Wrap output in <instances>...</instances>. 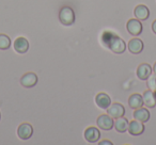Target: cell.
Returning <instances> with one entry per match:
<instances>
[{"label": "cell", "instance_id": "1", "mask_svg": "<svg viewBox=\"0 0 156 145\" xmlns=\"http://www.w3.org/2000/svg\"><path fill=\"white\" fill-rule=\"evenodd\" d=\"M59 20L64 26H72L75 22V12L71 7H64L61 8L59 12Z\"/></svg>", "mask_w": 156, "mask_h": 145}, {"label": "cell", "instance_id": "2", "mask_svg": "<svg viewBox=\"0 0 156 145\" xmlns=\"http://www.w3.org/2000/svg\"><path fill=\"white\" fill-rule=\"evenodd\" d=\"M96 124H98V127L100 129L105 130V131H109L115 126V121H113V119L109 114H102L98 117Z\"/></svg>", "mask_w": 156, "mask_h": 145}, {"label": "cell", "instance_id": "3", "mask_svg": "<svg viewBox=\"0 0 156 145\" xmlns=\"http://www.w3.org/2000/svg\"><path fill=\"white\" fill-rule=\"evenodd\" d=\"M126 29H127L128 33L132 34L133 36H138L142 33L143 27L141 24V20L137 19V18H132L126 24Z\"/></svg>", "mask_w": 156, "mask_h": 145}, {"label": "cell", "instance_id": "4", "mask_svg": "<svg viewBox=\"0 0 156 145\" xmlns=\"http://www.w3.org/2000/svg\"><path fill=\"white\" fill-rule=\"evenodd\" d=\"M108 48L115 54H123L126 50V44L121 37L115 35L112 37V40H111V42L109 43Z\"/></svg>", "mask_w": 156, "mask_h": 145}, {"label": "cell", "instance_id": "5", "mask_svg": "<svg viewBox=\"0 0 156 145\" xmlns=\"http://www.w3.org/2000/svg\"><path fill=\"white\" fill-rule=\"evenodd\" d=\"M33 134V127L29 123H22L17 128V136L20 140H29Z\"/></svg>", "mask_w": 156, "mask_h": 145}, {"label": "cell", "instance_id": "6", "mask_svg": "<svg viewBox=\"0 0 156 145\" xmlns=\"http://www.w3.org/2000/svg\"><path fill=\"white\" fill-rule=\"evenodd\" d=\"M107 114L110 115L113 119H119L121 116H124V114H125V108L123 107V105L115 102V104H111L107 108Z\"/></svg>", "mask_w": 156, "mask_h": 145}, {"label": "cell", "instance_id": "7", "mask_svg": "<svg viewBox=\"0 0 156 145\" xmlns=\"http://www.w3.org/2000/svg\"><path fill=\"white\" fill-rule=\"evenodd\" d=\"M20 82L24 88L30 89V88H33L37 83V76L34 73H31V71L30 73H26V74L22 76Z\"/></svg>", "mask_w": 156, "mask_h": 145}, {"label": "cell", "instance_id": "8", "mask_svg": "<svg viewBox=\"0 0 156 145\" xmlns=\"http://www.w3.org/2000/svg\"><path fill=\"white\" fill-rule=\"evenodd\" d=\"M152 73H153V69H152L151 65L147 64V63H142V64H140L137 67L136 74H137V77H138L140 80L145 81L151 76Z\"/></svg>", "mask_w": 156, "mask_h": 145}, {"label": "cell", "instance_id": "9", "mask_svg": "<svg viewBox=\"0 0 156 145\" xmlns=\"http://www.w3.org/2000/svg\"><path fill=\"white\" fill-rule=\"evenodd\" d=\"M127 131L129 132V134H132L134 136H140V134H142L144 132V125H143L142 122L134 119V121L129 122V124H128Z\"/></svg>", "mask_w": 156, "mask_h": 145}, {"label": "cell", "instance_id": "10", "mask_svg": "<svg viewBox=\"0 0 156 145\" xmlns=\"http://www.w3.org/2000/svg\"><path fill=\"white\" fill-rule=\"evenodd\" d=\"M101 138V132L98 128L90 126L85 130V139L89 143H96L98 142Z\"/></svg>", "mask_w": 156, "mask_h": 145}, {"label": "cell", "instance_id": "11", "mask_svg": "<svg viewBox=\"0 0 156 145\" xmlns=\"http://www.w3.org/2000/svg\"><path fill=\"white\" fill-rule=\"evenodd\" d=\"M14 49L18 54H26L29 49V42L26 37L20 36L14 42Z\"/></svg>", "mask_w": 156, "mask_h": 145}, {"label": "cell", "instance_id": "12", "mask_svg": "<svg viewBox=\"0 0 156 145\" xmlns=\"http://www.w3.org/2000/svg\"><path fill=\"white\" fill-rule=\"evenodd\" d=\"M143 42L141 41L140 39H132L129 42H128L127 48L129 50V52H132L133 54H139L140 52H142L143 50Z\"/></svg>", "mask_w": 156, "mask_h": 145}, {"label": "cell", "instance_id": "13", "mask_svg": "<svg viewBox=\"0 0 156 145\" xmlns=\"http://www.w3.org/2000/svg\"><path fill=\"white\" fill-rule=\"evenodd\" d=\"M134 15H135V17L139 20H147L150 16V10H149V8L145 7V5H139L135 8Z\"/></svg>", "mask_w": 156, "mask_h": 145}, {"label": "cell", "instance_id": "14", "mask_svg": "<svg viewBox=\"0 0 156 145\" xmlns=\"http://www.w3.org/2000/svg\"><path fill=\"white\" fill-rule=\"evenodd\" d=\"M142 99H143V105L147 108H154L156 106V98L155 95H154V92L152 90H147V91L143 92Z\"/></svg>", "mask_w": 156, "mask_h": 145}, {"label": "cell", "instance_id": "15", "mask_svg": "<svg viewBox=\"0 0 156 145\" xmlns=\"http://www.w3.org/2000/svg\"><path fill=\"white\" fill-rule=\"evenodd\" d=\"M95 102L101 109H107L111 105V98L106 93H98L95 97Z\"/></svg>", "mask_w": 156, "mask_h": 145}, {"label": "cell", "instance_id": "16", "mask_svg": "<svg viewBox=\"0 0 156 145\" xmlns=\"http://www.w3.org/2000/svg\"><path fill=\"white\" fill-rule=\"evenodd\" d=\"M134 119H137L139 122L145 123L150 119V112L147 108H138L134 111Z\"/></svg>", "mask_w": 156, "mask_h": 145}, {"label": "cell", "instance_id": "17", "mask_svg": "<svg viewBox=\"0 0 156 145\" xmlns=\"http://www.w3.org/2000/svg\"><path fill=\"white\" fill-rule=\"evenodd\" d=\"M128 106L132 109H138L141 108L143 106V99H142V95L138 93H135L133 95L129 96L128 98Z\"/></svg>", "mask_w": 156, "mask_h": 145}, {"label": "cell", "instance_id": "18", "mask_svg": "<svg viewBox=\"0 0 156 145\" xmlns=\"http://www.w3.org/2000/svg\"><path fill=\"white\" fill-rule=\"evenodd\" d=\"M128 124H129L128 119H125L124 116H121V117H119V119H115V126H113V127L115 128V130H117L118 132H120V133H124V132L127 131Z\"/></svg>", "mask_w": 156, "mask_h": 145}, {"label": "cell", "instance_id": "19", "mask_svg": "<svg viewBox=\"0 0 156 145\" xmlns=\"http://www.w3.org/2000/svg\"><path fill=\"white\" fill-rule=\"evenodd\" d=\"M11 47V39L7 34H0V50H7Z\"/></svg>", "mask_w": 156, "mask_h": 145}, {"label": "cell", "instance_id": "20", "mask_svg": "<svg viewBox=\"0 0 156 145\" xmlns=\"http://www.w3.org/2000/svg\"><path fill=\"white\" fill-rule=\"evenodd\" d=\"M147 88L152 91H156V75H152L147 79Z\"/></svg>", "mask_w": 156, "mask_h": 145}, {"label": "cell", "instance_id": "21", "mask_svg": "<svg viewBox=\"0 0 156 145\" xmlns=\"http://www.w3.org/2000/svg\"><path fill=\"white\" fill-rule=\"evenodd\" d=\"M115 34H113V33H111V32H105V33H103V35H102V41H103V43L105 44V45L108 47V45H109V43L111 42V40H112V37L115 36Z\"/></svg>", "mask_w": 156, "mask_h": 145}, {"label": "cell", "instance_id": "22", "mask_svg": "<svg viewBox=\"0 0 156 145\" xmlns=\"http://www.w3.org/2000/svg\"><path fill=\"white\" fill-rule=\"evenodd\" d=\"M98 144L100 145H112V142H110V141H108V140H104V141H101Z\"/></svg>", "mask_w": 156, "mask_h": 145}, {"label": "cell", "instance_id": "23", "mask_svg": "<svg viewBox=\"0 0 156 145\" xmlns=\"http://www.w3.org/2000/svg\"><path fill=\"white\" fill-rule=\"evenodd\" d=\"M152 31H153V32L156 34V19L152 22Z\"/></svg>", "mask_w": 156, "mask_h": 145}, {"label": "cell", "instance_id": "24", "mask_svg": "<svg viewBox=\"0 0 156 145\" xmlns=\"http://www.w3.org/2000/svg\"><path fill=\"white\" fill-rule=\"evenodd\" d=\"M152 69H153V73H154V74L156 75V62L154 63V66H153V68H152Z\"/></svg>", "mask_w": 156, "mask_h": 145}, {"label": "cell", "instance_id": "25", "mask_svg": "<svg viewBox=\"0 0 156 145\" xmlns=\"http://www.w3.org/2000/svg\"><path fill=\"white\" fill-rule=\"evenodd\" d=\"M154 95H155V98H156V91H154Z\"/></svg>", "mask_w": 156, "mask_h": 145}, {"label": "cell", "instance_id": "26", "mask_svg": "<svg viewBox=\"0 0 156 145\" xmlns=\"http://www.w3.org/2000/svg\"><path fill=\"white\" fill-rule=\"evenodd\" d=\"M0 119H1V114H0Z\"/></svg>", "mask_w": 156, "mask_h": 145}]
</instances>
